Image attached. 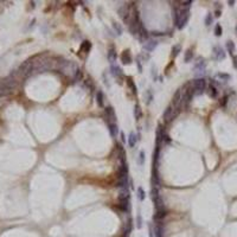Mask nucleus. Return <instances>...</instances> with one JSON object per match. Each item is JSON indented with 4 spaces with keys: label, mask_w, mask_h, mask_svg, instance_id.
Returning <instances> with one entry per match:
<instances>
[{
    "label": "nucleus",
    "mask_w": 237,
    "mask_h": 237,
    "mask_svg": "<svg viewBox=\"0 0 237 237\" xmlns=\"http://www.w3.org/2000/svg\"><path fill=\"white\" fill-rule=\"evenodd\" d=\"M136 37L140 39V41H143V39H146L148 37V32H147V30L145 29V26L142 25V23H140V25H139V30H138V36Z\"/></svg>",
    "instance_id": "9d476101"
},
{
    "label": "nucleus",
    "mask_w": 237,
    "mask_h": 237,
    "mask_svg": "<svg viewBox=\"0 0 237 237\" xmlns=\"http://www.w3.org/2000/svg\"><path fill=\"white\" fill-rule=\"evenodd\" d=\"M217 77L221 78L222 81H229V80H230V75L223 74V72H220V74H217Z\"/></svg>",
    "instance_id": "7c9ffc66"
},
{
    "label": "nucleus",
    "mask_w": 237,
    "mask_h": 237,
    "mask_svg": "<svg viewBox=\"0 0 237 237\" xmlns=\"http://www.w3.org/2000/svg\"><path fill=\"white\" fill-rule=\"evenodd\" d=\"M136 141H138V139H136L135 133H131V134H129V138H128V145L131 146V147H134L135 143H136Z\"/></svg>",
    "instance_id": "5701e85b"
},
{
    "label": "nucleus",
    "mask_w": 237,
    "mask_h": 237,
    "mask_svg": "<svg viewBox=\"0 0 237 237\" xmlns=\"http://www.w3.org/2000/svg\"><path fill=\"white\" fill-rule=\"evenodd\" d=\"M81 78H82V71L78 69V70H77V72L75 74V76H74V80H75V81H77V80H81Z\"/></svg>",
    "instance_id": "c9c22d12"
},
{
    "label": "nucleus",
    "mask_w": 237,
    "mask_h": 237,
    "mask_svg": "<svg viewBox=\"0 0 237 237\" xmlns=\"http://www.w3.org/2000/svg\"><path fill=\"white\" fill-rule=\"evenodd\" d=\"M106 115H107V122L108 123H116V114L113 107H107L106 108Z\"/></svg>",
    "instance_id": "39448f33"
},
{
    "label": "nucleus",
    "mask_w": 237,
    "mask_h": 237,
    "mask_svg": "<svg viewBox=\"0 0 237 237\" xmlns=\"http://www.w3.org/2000/svg\"><path fill=\"white\" fill-rule=\"evenodd\" d=\"M174 24L178 26L179 22H180V18H181V10H178V8H174Z\"/></svg>",
    "instance_id": "412c9836"
},
{
    "label": "nucleus",
    "mask_w": 237,
    "mask_h": 237,
    "mask_svg": "<svg viewBox=\"0 0 237 237\" xmlns=\"http://www.w3.org/2000/svg\"><path fill=\"white\" fill-rule=\"evenodd\" d=\"M208 94H209V96H210V97L216 99V97H217V95H218V90H217V88H216L215 85H212V84H211V85L209 87Z\"/></svg>",
    "instance_id": "6ab92c4d"
},
{
    "label": "nucleus",
    "mask_w": 237,
    "mask_h": 237,
    "mask_svg": "<svg viewBox=\"0 0 237 237\" xmlns=\"http://www.w3.org/2000/svg\"><path fill=\"white\" fill-rule=\"evenodd\" d=\"M192 58H193V51H192L191 49L186 50L185 56H184V61H185V63H189L190 61H192Z\"/></svg>",
    "instance_id": "4be33fe9"
},
{
    "label": "nucleus",
    "mask_w": 237,
    "mask_h": 237,
    "mask_svg": "<svg viewBox=\"0 0 237 237\" xmlns=\"http://www.w3.org/2000/svg\"><path fill=\"white\" fill-rule=\"evenodd\" d=\"M119 208H120L122 211H128V210H129V199H123V200H120Z\"/></svg>",
    "instance_id": "a211bd4d"
},
{
    "label": "nucleus",
    "mask_w": 237,
    "mask_h": 237,
    "mask_svg": "<svg viewBox=\"0 0 237 237\" xmlns=\"http://www.w3.org/2000/svg\"><path fill=\"white\" fill-rule=\"evenodd\" d=\"M213 58L216 61H222L225 58V52L221 46H215L213 48Z\"/></svg>",
    "instance_id": "423d86ee"
},
{
    "label": "nucleus",
    "mask_w": 237,
    "mask_h": 237,
    "mask_svg": "<svg viewBox=\"0 0 237 237\" xmlns=\"http://www.w3.org/2000/svg\"><path fill=\"white\" fill-rule=\"evenodd\" d=\"M228 4H229L230 6H232V5L235 4V1H232V0H229V1H228Z\"/></svg>",
    "instance_id": "c03bdc74"
},
{
    "label": "nucleus",
    "mask_w": 237,
    "mask_h": 237,
    "mask_svg": "<svg viewBox=\"0 0 237 237\" xmlns=\"http://www.w3.org/2000/svg\"><path fill=\"white\" fill-rule=\"evenodd\" d=\"M143 161H145V152L141 151L140 154H139V164H140V165H142Z\"/></svg>",
    "instance_id": "f704fd0d"
},
{
    "label": "nucleus",
    "mask_w": 237,
    "mask_h": 237,
    "mask_svg": "<svg viewBox=\"0 0 237 237\" xmlns=\"http://www.w3.org/2000/svg\"><path fill=\"white\" fill-rule=\"evenodd\" d=\"M205 66H206V63H205L204 58H198V61H197L196 64L193 65L194 75H196L198 78H202V76L205 74Z\"/></svg>",
    "instance_id": "f03ea898"
},
{
    "label": "nucleus",
    "mask_w": 237,
    "mask_h": 237,
    "mask_svg": "<svg viewBox=\"0 0 237 237\" xmlns=\"http://www.w3.org/2000/svg\"><path fill=\"white\" fill-rule=\"evenodd\" d=\"M162 117H164V121L165 122H170L174 117V115H173V106H168L165 109V112H164V114H162Z\"/></svg>",
    "instance_id": "6e6552de"
},
{
    "label": "nucleus",
    "mask_w": 237,
    "mask_h": 237,
    "mask_svg": "<svg viewBox=\"0 0 237 237\" xmlns=\"http://www.w3.org/2000/svg\"><path fill=\"white\" fill-rule=\"evenodd\" d=\"M110 70H112V75H113L114 77H117V78H120V77H122V76H123L121 68H120V66H117V65H112Z\"/></svg>",
    "instance_id": "4468645a"
},
{
    "label": "nucleus",
    "mask_w": 237,
    "mask_h": 237,
    "mask_svg": "<svg viewBox=\"0 0 237 237\" xmlns=\"http://www.w3.org/2000/svg\"><path fill=\"white\" fill-rule=\"evenodd\" d=\"M154 231H155V237H162V235H164L162 227L157 225V227H155V229H154Z\"/></svg>",
    "instance_id": "c85d7f7f"
},
{
    "label": "nucleus",
    "mask_w": 237,
    "mask_h": 237,
    "mask_svg": "<svg viewBox=\"0 0 237 237\" xmlns=\"http://www.w3.org/2000/svg\"><path fill=\"white\" fill-rule=\"evenodd\" d=\"M113 27H114L115 32L117 33V36H121V34H122L123 30H122V27H121V25H120V24H117V23H113Z\"/></svg>",
    "instance_id": "cd10ccee"
},
{
    "label": "nucleus",
    "mask_w": 237,
    "mask_h": 237,
    "mask_svg": "<svg viewBox=\"0 0 237 237\" xmlns=\"http://www.w3.org/2000/svg\"><path fill=\"white\" fill-rule=\"evenodd\" d=\"M189 19H190V10H181V18H180V22L178 24V29L183 30L186 26Z\"/></svg>",
    "instance_id": "20e7f679"
},
{
    "label": "nucleus",
    "mask_w": 237,
    "mask_h": 237,
    "mask_svg": "<svg viewBox=\"0 0 237 237\" xmlns=\"http://www.w3.org/2000/svg\"><path fill=\"white\" fill-rule=\"evenodd\" d=\"M145 197H146V194H145L143 189H142V187H138V198H139L140 200H143Z\"/></svg>",
    "instance_id": "c756f323"
},
{
    "label": "nucleus",
    "mask_w": 237,
    "mask_h": 237,
    "mask_svg": "<svg viewBox=\"0 0 237 237\" xmlns=\"http://www.w3.org/2000/svg\"><path fill=\"white\" fill-rule=\"evenodd\" d=\"M136 64H138V69H139V72H142V66H141V63H140L139 58L136 59Z\"/></svg>",
    "instance_id": "a19ab883"
},
{
    "label": "nucleus",
    "mask_w": 237,
    "mask_h": 237,
    "mask_svg": "<svg viewBox=\"0 0 237 237\" xmlns=\"http://www.w3.org/2000/svg\"><path fill=\"white\" fill-rule=\"evenodd\" d=\"M12 93V90L5 84L4 81H0V96H7Z\"/></svg>",
    "instance_id": "9b49d317"
},
{
    "label": "nucleus",
    "mask_w": 237,
    "mask_h": 237,
    "mask_svg": "<svg viewBox=\"0 0 237 237\" xmlns=\"http://www.w3.org/2000/svg\"><path fill=\"white\" fill-rule=\"evenodd\" d=\"M227 102H228V96H224V97L221 100V106H222V107H225V106H227Z\"/></svg>",
    "instance_id": "4c0bfd02"
},
{
    "label": "nucleus",
    "mask_w": 237,
    "mask_h": 237,
    "mask_svg": "<svg viewBox=\"0 0 237 237\" xmlns=\"http://www.w3.org/2000/svg\"><path fill=\"white\" fill-rule=\"evenodd\" d=\"M136 227H138L139 229L141 228V216H140V215H139L138 218H136Z\"/></svg>",
    "instance_id": "58836bf2"
},
{
    "label": "nucleus",
    "mask_w": 237,
    "mask_h": 237,
    "mask_svg": "<svg viewBox=\"0 0 237 237\" xmlns=\"http://www.w3.org/2000/svg\"><path fill=\"white\" fill-rule=\"evenodd\" d=\"M215 34L217 36V37H220V36H222V26L220 24H217L215 26Z\"/></svg>",
    "instance_id": "2f4dec72"
},
{
    "label": "nucleus",
    "mask_w": 237,
    "mask_h": 237,
    "mask_svg": "<svg viewBox=\"0 0 237 237\" xmlns=\"http://www.w3.org/2000/svg\"><path fill=\"white\" fill-rule=\"evenodd\" d=\"M157 45H158V42H157V41H147V42L143 44V49H145L146 51L151 52V51H153V50L157 48Z\"/></svg>",
    "instance_id": "ddd939ff"
},
{
    "label": "nucleus",
    "mask_w": 237,
    "mask_h": 237,
    "mask_svg": "<svg viewBox=\"0 0 237 237\" xmlns=\"http://www.w3.org/2000/svg\"><path fill=\"white\" fill-rule=\"evenodd\" d=\"M181 101H183V94H181V89H178L175 94L173 95V99H172V106L178 108L180 104H181Z\"/></svg>",
    "instance_id": "0eeeda50"
},
{
    "label": "nucleus",
    "mask_w": 237,
    "mask_h": 237,
    "mask_svg": "<svg viewBox=\"0 0 237 237\" xmlns=\"http://www.w3.org/2000/svg\"><path fill=\"white\" fill-rule=\"evenodd\" d=\"M150 237H153V227H152V224H150Z\"/></svg>",
    "instance_id": "79ce46f5"
},
{
    "label": "nucleus",
    "mask_w": 237,
    "mask_h": 237,
    "mask_svg": "<svg viewBox=\"0 0 237 237\" xmlns=\"http://www.w3.org/2000/svg\"><path fill=\"white\" fill-rule=\"evenodd\" d=\"M108 127H109V132H110V135L113 138H115L119 133V128H117V124L116 123H108Z\"/></svg>",
    "instance_id": "2eb2a0df"
},
{
    "label": "nucleus",
    "mask_w": 237,
    "mask_h": 237,
    "mask_svg": "<svg viewBox=\"0 0 237 237\" xmlns=\"http://www.w3.org/2000/svg\"><path fill=\"white\" fill-rule=\"evenodd\" d=\"M90 48H92V43L89 41H84L82 44H81V49H80V52H84V53H88Z\"/></svg>",
    "instance_id": "dca6fc26"
},
{
    "label": "nucleus",
    "mask_w": 237,
    "mask_h": 237,
    "mask_svg": "<svg viewBox=\"0 0 237 237\" xmlns=\"http://www.w3.org/2000/svg\"><path fill=\"white\" fill-rule=\"evenodd\" d=\"M166 216V211L165 210H162V211H157V213L153 216V220L154 221H160L161 218H164Z\"/></svg>",
    "instance_id": "393cba45"
},
{
    "label": "nucleus",
    "mask_w": 237,
    "mask_h": 237,
    "mask_svg": "<svg viewBox=\"0 0 237 237\" xmlns=\"http://www.w3.org/2000/svg\"><path fill=\"white\" fill-rule=\"evenodd\" d=\"M96 102L100 107H103V104H104V95L101 90H97V93H96Z\"/></svg>",
    "instance_id": "f3484780"
},
{
    "label": "nucleus",
    "mask_w": 237,
    "mask_h": 237,
    "mask_svg": "<svg viewBox=\"0 0 237 237\" xmlns=\"http://www.w3.org/2000/svg\"><path fill=\"white\" fill-rule=\"evenodd\" d=\"M215 15H216V17H221V11H220V10H217Z\"/></svg>",
    "instance_id": "37998d69"
},
{
    "label": "nucleus",
    "mask_w": 237,
    "mask_h": 237,
    "mask_svg": "<svg viewBox=\"0 0 237 237\" xmlns=\"http://www.w3.org/2000/svg\"><path fill=\"white\" fill-rule=\"evenodd\" d=\"M212 24V14L211 13H208L206 18H205V25L206 26H210Z\"/></svg>",
    "instance_id": "473e14b6"
},
{
    "label": "nucleus",
    "mask_w": 237,
    "mask_h": 237,
    "mask_svg": "<svg viewBox=\"0 0 237 237\" xmlns=\"http://www.w3.org/2000/svg\"><path fill=\"white\" fill-rule=\"evenodd\" d=\"M121 61L123 64H131L133 62V58H132V55H131V51L129 50H124L121 55Z\"/></svg>",
    "instance_id": "1a4fd4ad"
},
{
    "label": "nucleus",
    "mask_w": 237,
    "mask_h": 237,
    "mask_svg": "<svg viewBox=\"0 0 237 237\" xmlns=\"http://www.w3.org/2000/svg\"><path fill=\"white\" fill-rule=\"evenodd\" d=\"M134 116H135L136 120H140L141 116H142V110H141V108H140L139 104H136V106L134 107Z\"/></svg>",
    "instance_id": "b1692460"
},
{
    "label": "nucleus",
    "mask_w": 237,
    "mask_h": 237,
    "mask_svg": "<svg viewBox=\"0 0 237 237\" xmlns=\"http://www.w3.org/2000/svg\"><path fill=\"white\" fill-rule=\"evenodd\" d=\"M192 85L194 87V90H196V95H200L204 93V90L206 88V81L202 77V78H196L193 80L192 82Z\"/></svg>",
    "instance_id": "7ed1b4c3"
},
{
    "label": "nucleus",
    "mask_w": 237,
    "mask_h": 237,
    "mask_svg": "<svg viewBox=\"0 0 237 237\" xmlns=\"http://www.w3.org/2000/svg\"><path fill=\"white\" fill-rule=\"evenodd\" d=\"M33 71V62L32 59H27L25 62H23L19 66V69H18V74H19L20 76H24V77H27L32 74Z\"/></svg>",
    "instance_id": "f257e3e1"
},
{
    "label": "nucleus",
    "mask_w": 237,
    "mask_h": 237,
    "mask_svg": "<svg viewBox=\"0 0 237 237\" xmlns=\"http://www.w3.org/2000/svg\"><path fill=\"white\" fill-rule=\"evenodd\" d=\"M236 33H237V25H236Z\"/></svg>",
    "instance_id": "a18cd8bd"
},
{
    "label": "nucleus",
    "mask_w": 237,
    "mask_h": 237,
    "mask_svg": "<svg viewBox=\"0 0 237 237\" xmlns=\"http://www.w3.org/2000/svg\"><path fill=\"white\" fill-rule=\"evenodd\" d=\"M181 5H183V10H190V6L192 5V1H183Z\"/></svg>",
    "instance_id": "72a5a7b5"
},
{
    "label": "nucleus",
    "mask_w": 237,
    "mask_h": 237,
    "mask_svg": "<svg viewBox=\"0 0 237 237\" xmlns=\"http://www.w3.org/2000/svg\"><path fill=\"white\" fill-rule=\"evenodd\" d=\"M146 95H147V99H146V100H147V101H146V103H151V101H152V99H153V96H152V93L150 92V90H148V92L147 93H146Z\"/></svg>",
    "instance_id": "e433bc0d"
},
{
    "label": "nucleus",
    "mask_w": 237,
    "mask_h": 237,
    "mask_svg": "<svg viewBox=\"0 0 237 237\" xmlns=\"http://www.w3.org/2000/svg\"><path fill=\"white\" fill-rule=\"evenodd\" d=\"M127 85H128V88L132 90V92L134 93V94H136V92H138V90H136V85H135V83L133 82V80L131 78V77H127Z\"/></svg>",
    "instance_id": "aec40b11"
},
{
    "label": "nucleus",
    "mask_w": 237,
    "mask_h": 237,
    "mask_svg": "<svg viewBox=\"0 0 237 237\" xmlns=\"http://www.w3.org/2000/svg\"><path fill=\"white\" fill-rule=\"evenodd\" d=\"M227 49H228V51L232 55L234 56V52H235V50H236V48H235V44H234V42H231V41H228L227 42Z\"/></svg>",
    "instance_id": "bb28decb"
},
{
    "label": "nucleus",
    "mask_w": 237,
    "mask_h": 237,
    "mask_svg": "<svg viewBox=\"0 0 237 237\" xmlns=\"http://www.w3.org/2000/svg\"><path fill=\"white\" fill-rule=\"evenodd\" d=\"M180 51H181V46L179 44L173 45V48H172V57H177L180 53Z\"/></svg>",
    "instance_id": "a878e982"
},
{
    "label": "nucleus",
    "mask_w": 237,
    "mask_h": 237,
    "mask_svg": "<svg viewBox=\"0 0 237 237\" xmlns=\"http://www.w3.org/2000/svg\"><path fill=\"white\" fill-rule=\"evenodd\" d=\"M116 57H117V55H116V51H115V49L112 46L110 49H109V51H108V53H107V58H108V61L110 62L112 64H114L115 62H116Z\"/></svg>",
    "instance_id": "f8f14e48"
},
{
    "label": "nucleus",
    "mask_w": 237,
    "mask_h": 237,
    "mask_svg": "<svg viewBox=\"0 0 237 237\" xmlns=\"http://www.w3.org/2000/svg\"><path fill=\"white\" fill-rule=\"evenodd\" d=\"M232 64H234V68L237 69V56H232Z\"/></svg>",
    "instance_id": "ea45409f"
}]
</instances>
